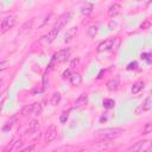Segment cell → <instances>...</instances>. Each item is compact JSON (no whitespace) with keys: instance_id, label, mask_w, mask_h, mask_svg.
Listing matches in <instances>:
<instances>
[{"instance_id":"obj_1","label":"cell","mask_w":152,"mask_h":152,"mask_svg":"<svg viewBox=\"0 0 152 152\" xmlns=\"http://www.w3.org/2000/svg\"><path fill=\"white\" fill-rule=\"evenodd\" d=\"M122 133H125V131L122 128H119V127H109V128L97 131V135H100L104 139H110V140L120 137Z\"/></svg>"},{"instance_id":"obj_2","label":"cell","mask_w":152,"mask_h":152,"mask_svg":"<svg viewBox=\"0 0 152 152\" xmlns=\"http://www.w3.org/2000/svg\"><path fill=\"white\" fill-rule=\"evenodd\" d=\"M151 147V141L150 140H139L134 145L127 148V151H133V152H141V151H147Z\"/></svg>"},{"instance_id":"obj_3","label":"cell","mask_w":152,"mask_h":152,"mask_svg":"<svg viewBox=\"0 0 152 152\" xmlns=\"http://www.w3.org/2000/svg\"><path fill=\"white\" fill-rule=\"evenodd\" d=\"M116 46L115 44V39L112 38V39H106L103 42H101L99 45H97V52H104V51H109L112 49H114Z\"/></svg>"},{"instance_id":"obj_4","label":"cell","mask_w":152,"mask_h":152,"mask_svg":"<svg viewBox=\"0 0 152 152\" xmlns=\"http://www.w3.org/2000/svg\"><path fill=\"white\" fill-rule=\"evenodd\" d=\"M14 24H15V18H14L13 15H7V17H5V18L2 19V21H1V24H0V30H1V32L8 31L10 28H12V27L14 26Z\"/></svg>"},{"instance_id":"obj_5","label":"cell","mask_w":152,"mask_h":152,"mask_svg":"<svg viewBox=\"0 0 152 152\" xmlns=\"http://www.w3.org/2000/svg\"><path fill=\"white\" fill-rule=\"evenodd\" d=\"M70 57V49L66 48V49H62L59 50L57 53H55L53 56V59L57 62V63H64L66 62V59Z\"/></svg>"},{"instance_id":"obj_6","label":"cell","mask_w":152,"mask_h":152,"mask_svg":"<svg viewBox=\"0 0 152 152\" xmlns=\"http://www.w3.org/2000/svg\"><path fill=\"white\" fill-rule=\"evenodd\" d=\"M71 18H72V13L71 12H66V13H63L58 19H57V21H56V24H55V26L57 27V28H62V27H64L70 20H71Z\"/></svg>"},{"instance_id":"obj_7","label":"cell","mask_w":152,"mask_h":152,"mask_svg":"<svg viewBox=\"0 0 152 152\" xmlns=\"http://www.w3.org/2000/svg\"><path fill=\"white\" fill-rule=\"evenodd\" d=\"M57 137V127L55 125H50L45 132V135H44V140L45 142H51L56 139Z\"/></svg>"},{"instance_id":"obj_8","label":"cell","mask_w":152,"mask_h":152,"mask_svg":"<svg viewBox=\"0 0 152 152\" xmlns=\"http://www.w3.org/2000/svg\"><path fill=\"white\" fill-rule=\"evenodd\" d=\"M151 107H152V101H151V97H150V96H147V97L142 101V103L137 108L135 114H137V115H139L141 112H147V110H150V109H151Z\"/></svg>"},{"instance_id":"obj_9","label":"cell","mask_w":152,"mask_h":152,"mask_svg":"<svg viewBox=\"0 0 152 152\" xmlns=\"http://www.w3.org/2000/svg\"><path fill=\"white\" fill-rule=\"evenodd\" d=\"M58 32H59V28H57L56 26H53L43 38H44V42L45 43H48V44H50V43H52L56 38H57V34H58Z\"/></svg>"},{"instance_id":"obj_10","label":"cell","mask_w":152,"mask_h":152,"mask_svg":"<svg viewBox=\"0 0 152 152\" xmlns=\"http://www.w3.org/2000/svg\"><path fill=\"white\" fill-rule=\"evenodd\" d=\"M94 147H95L96 150H100V151H102V150H108V148L112 147L110 139H104V138H103V140L97 141V142L94 145Z\"/></svg>"},{"instance_id":"obj_11","label":"cell","mask_w":152,"mask_h":152,"mask_svg":"<svg viewBox=\"0 0 152 152\" xmlns=\"http://www.w3.org/2000/svg\"><path fill=\"white\" fill-rule=\"evenodd\" d=\"M77 31H78V28H77L76 26L70 27V28L66 31V33H65V37H64V43H69L70 40H72V39L75 38V36H76Z\"/></svg>"},{"instance_id":"obj_12","label":"cell","mask_w":152,"mask_h":152,"mask_svg":"<svg viewBox=\"0 0 152 152\" xmlns=\"http://www.w3.org/2000/svg\"><path fill=\"white\" fill-rule=\"evenodd\" d=\"M106 86H107V89H108V90L114 91V90H116V89L119 88V86H120V78H119V77L110 78V80L107 82Z\"/></svg>"},{"instance_id":"obj_13","label":"cell","mask_w":152,"mask_h":152,"mask_svg":"<svg viewBox=\"0 0 152 152\" xmlns=\"http://www.w3.org/2000/svg\"><path fill=\"white\" fill-rule=\"evenodd\" d=\"M121 11V5L120 4H113L108 8V15L109 17H116Z\"/></svg>"},{"instance_id":"obj_14","label":"cell","mask_w":152,"mask_h":152,"mask_svg":"<svg viewBox=\"0 0 152 152\" xmlns=\"http://www.w3.org/2000/svg\"><path fill=\"white\" fill-rule=\"evenodd\" d=\"M93 10H94V5L91 4V2H86L82 7H81V13L83 14V15H89V14H91V12H93Z\"/></svg>"},{"instance_id":"obj_15","label":"cell","mask_w":152,"mask_h":152,"mask_svg":"<svg viewBox=\"0 0 152 152\" xmlns=\"http://www.w3.org/2000/svg\"><path fill=\"white\" fill-rule=\"evenodd\" d=\"M69 78H70V84L74 87H77L82 83V77L80 74H71Z\"/></svg>"},{"instance_id":"obj_16","label":"cell","mask_w":152,"mask_h":152,"mask_svg":"<svg viewBox=\"0 0 152 152\" xmlns=\"http://www.w3.org/2000/svg\"><path fill=\"white\" fill-rule=\"evenodd\" d=\"M144 87H145V83H144L142 81H138V82H135V83L132 86L131 91H132V94H138L140 90L144 89Z\"/></svg>"},{"instance_id":"obj_17","label":"cell","mask_w":152,"mask_h":152,"mask_svg":"<svg viewBox=\"0 0 152 152\" xmlns=\"http://www.w3.org/2000/svg\"><path fill=\"white\" fill-rule=\"evenodd\" d=\"M87 102H88V96H87L86 94H82V95H80L78 99L76 100L75 106H76V107H83V106L87 104Z\"/></svg>"},{"instance_id":"obj_18","label":"cell","mask_w":152,"mask_h":152,"mask_svg":"<svg viewBox=\"0 0 152 152\" xmlns=\"http://www.w3.org/2000/svg\"><path fill=\"white\" fill-rule=\"evenodd\" d=\"M21 146H23V140L21 139H15L13 141V145L8 146L7 150H10V151H18V150H21Z\"/></svg>"},{"instance_id":"obj_19","label":"cell","mask_w":152,"mask_h":152,"mask_svg":"<svg viewBox=\"0 0 152 152\" xmlns=\"http://www.w3.org/2000/svg\"><path fill=\"white\" fill-rule=\"evenodd\" d=\"M97 32H99V26H97V25H91V26L88 28L87 34H88V37H90V38H95V36L97 34Z\"/></svg>"},{"instance_id":"obj_20","label":"cell","mask_w":152,"mask_h":152,"mask_svg":"<svg viewBox=\"0 0 152 152\" xmlns=\"http://www.w3.org/2000/svg\"><path fill=\"white\" fill-rule=\"evenodd\" d=\"M61 99H62V96H61V94H59V93H53V94H52V96H51L50 103H51L52 106H57V104L61 102Z\"/></svg>"},{"instance_id":"obj_21","label":"cell","mask_w":152,"mask_h":152,"mask_svg":"<svg viewBox=\"0 0 152 152\" xmlns=\"http://www.w3.org/2000/svg\"><path fill=\"white\" fill-rule=\"evenodd\" d=\"M42 110H43V107H42V104H40L39 102H34V103H32V114H34V115H39V114L42 113Z\"/></svg>"},{"instance_id":"obj_22","label":"cell","mask_w":152,"mask_h":152,"mask_svg":"<svg viewBox=\"0 0 152 152\" xmlns=\"http://www.w3.org/2000/svg\"><path fill=\"white\" fill-rule=\"evenodd\" d=\"M102 104H103V107H104L106 109H110V108L114 107L115 101H114L113 99H104L103 102H102Z\"/></svg>"},{"instance_id":"obj_23","label":"cell","mask_w":152,"mask_h":152,"mask_svg":"<svg viewBox=\"0 0 152 152\" xmlns=\"http://www.w3.org/2000/svg\"><path fill=\"white\" fill-rule=\"evenodd\" d=\"M38 121L37 120H32L31 121V124H30V126H28V129H27V134H32L36 129H38Z\"/></svg>"},{"instance_id":"obj_24","label":"cell","mask_w":152,"mask_h":152,"mask_svg":"<svg viewBox=\"0 0 152 152\" xmlns=\"http://www.w3.org/2000/svg\"><path fill=\"white\" fill-rule=\"evenodd\" d=\"M20 114H21L23 116H28V115H32V104L25 106V107L21 109Z\"/></svg>"},{"instance_id":"obj_25","label":"cell","mask_w":152,"mask_h":152,"mask_svg":"<svg viewBox=\"0 0 152 152\" xmlns=\"http://www.w3.org/2000/svg\"><path fill=\"white\" fill-rule=\"evenodd\" d=\"M152 132V124L151 122H147L145 126H144V128H142V134H150Z\"/></svg>"},{"instance_id":"obj_26","label":"cell","mask_w":152,"mask_h":152,"mask_svg":"<svg viewBox=\"0 0 152 152\" xmlns=\"http://www.w3.org/2000/svg\"><path fill=\"white\" fill-rule=\"evenodd\" d=\"M68 116H69V110L62 112V114H61V116H59V121H61V122H66Z\"/></svg>"},{"instance_id":"obj_27","label":"cell","mask_w":152,"mask_h":152,"mask_svg":"<svg viewBox=\"0 0 152 152\" xmlns=\"http://www.w3.org/2000/svg\"><path fill=\"white\" fill-rule=\"evenodd\" d=\"M8 68V61H1L0 62V71H4Z\"/></svg>"},{"instance_id":"obj_28","label":"cell","mask_w":152,"mask_h":152,"mask_svg":"<svg viewBox=\"0 0 152 152\" xmlns=\"http://www.w3.org/2000/svg\"><path fill=\"white\" fill-rule=\"evenodd\" d=\"M32 24H33V20L31 19L30 21H27V23L23 26V31H27V30H30V28H31V26H32Z\"/></svg>"},{"instance_id":"obj_29","label":"cell","mask_w":152,"mask_h":152,"mask_svg":"<svg viewBox=\"0 0 152 152\" xmlns=\"http://www.w3.org/2000/svg\"><path fill=\"white\" fill-rule=\"evenodd\" d=\"M78 64H80V59H78V58H74V59L71 61V63H70V68L74 69V68H76Z\"/></svg>"},{"instance_id":"obj_30","label":"cell","mask_w":152,"mask_h":152,"mask_svg":"<svg viewBox=\"0 0 152 152\" xmlns=\"http://www.w3.org/2000/svg\"><path fill=\"white\" fill-rule=\"evenodd\" d=\"M137 68H138V63H137V62H132V63H129V64H128V66H127V69H128V70L137 69Z\"/></svg>"},{"instance_id":"obj_31","label":"cell","mask_w":152,"mask_h":152,"mask_svg":"<svg viewBox=\"0 0 152 152\" xmlns=\"http://www.w3.org/2000/svg\"><path fill=\"white\" fill-rule=\"evenodd\" d=\"M70 75H71V74H70V70L68 69V70H65V71L63 72L62 78H63V80H66V78H69V77H70Z\"/></svg>"},{"instance_id":"obj_32","label":"cell","mask_w":152,"mask_h":152,"mask_svg":"<svg viewBox=\"0 0 152 152\" xmlns=\"http://www.w3.org/2000/svg\"><path fill=\"white\" fill-rule=\"evenodd\" d=\"M34 148H36V146H34V145H31V146H27V147L21 148V151H23V152H27V151H33Z\"/></svg>"},{"instance_id":"obj_33","label":"cell","mask_w":152,"mask_h":152,"mask_svg":"<svg viewBox=\"0 0 152 152\" xmlns=\"http://www.w3.org/2000/svg\"><path fill=\"white\" fill-rule=\"evenodd\" d=\"M115 25H116L115 21L114 20H110V23H109V30H114L113 27H115Z\"/></svg>"},{"instance_id":"obj_34","label":"cell","mask_w":152,"mask_h":152,"mask_svg":"<svg viewBox=\"0 0 152 152\" xmlns=\"http://www.w3.org/2000/svg\"><path fill=\"white\" fill-rule=\"evenodd\" d=\"M146 26H150V23H148V21H146L145 24H142V25H141V28H144V27H146Z\"/></svg>"},{"instance_id":"obj_35","label":"cell","mask_w":152,"mask_h":152,"mask_svg":"<svg viewBox=\"0 0 152 152\" xmlns=\"http://www.w3.org/2000/svg\"><path fill=\"white\" fill-rule=\"evenodd\" d=\"M1 83H2V81H1V80H0V86H1Z\"/></svg>"},{"instance_id":"obj_36","label":"cell","mask_w":152,"mask_h":152,"mask_svg":"<svg viewBox=\"0 0 152 152\" xmlns=\"http://www.w3.org/2000/svg\"><path fill=\"white\" fill-rule=\"evenodd\" d=\"M137 1H144V0H137Z\"/></svg>"}]
</instances>
